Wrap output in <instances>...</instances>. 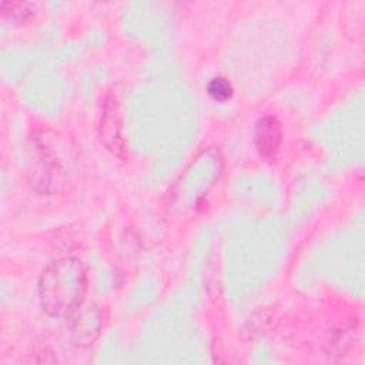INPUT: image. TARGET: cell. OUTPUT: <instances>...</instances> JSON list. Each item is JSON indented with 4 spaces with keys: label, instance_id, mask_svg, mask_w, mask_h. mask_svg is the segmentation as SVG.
Masks as SVG:
<instances>
[{
    "label": "cell",
    "instance_id": "3",
    "mask_svg": "<svg viewBox=\"0 0 365 365\" xmlns=\"http://www.w3.org/2000/svg\"><path fill=\"white\" fill-rule=\"evenodd\" d=\"M207 93L217 101H225L232 96V87L227 78L215 77L208 83Z\"/></svg>",
    "mask_w": 365,
    "mask_h": 365
},
{
    "label": "cell",
    "instance_id": "2",
    "mask_svg": "<svg viewBox=\"0 0 365 365\" xmlns=\"http://www.w3.org/2000/svg\"><path fill=\"white\" fill-rule=\"evenodd\" d=\"M282 140L279 121L272 115H264L255 125V147L264 158L275 157Z\"/></svg>",
    "mask_w": 365,
    "mask_h": 365
},
{
    "label": "cell",
    "instance_id": "1",
    "mask_svg": "<svg viewBox=\"0 0 365 365\" xmlns=\"http://www.w3.org/2000/svg\"><path fill=\"white\" fill-rule=\"evenodd\" d=\"M87 291L84 265L74 257L50 262L38 281V299L51 317H68L83 304Z\"/></svg>",
    "mask_w": 365,
    "mask_h": 365
}]
</instances>
